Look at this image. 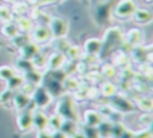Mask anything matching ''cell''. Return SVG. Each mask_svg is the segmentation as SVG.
Segmentation results:
<instances>
[{
  "label": "cell",
  "instance_id": "7bdbcfd3",
  "mask_svg": "<svg viewBox=\"0 0 153 138\" xmlns=\"http://www.w3.org/2000/svg\"><path fill=\"white\" fill-rule=\"evenodd\" d=\"M0 21H12V12L7 6H0Z\"/></svg>",
  "mask_w": 153,
  "mask_h": 138
},
{
  "label": "cell",
  "instance_id": "e575fe53",
  "mask_svg": "<svg viewBox=\"0 0 153 138\" xmlns=\"http://www.w3.org/2000/svg\"><path fill=\"white\" fill-rule=\"evenodd\" d=\"M47 61H48V55H45L43 52H39L31 62H32L35 69L41 70V69H43V68L47 67Z\"/></svg>",
  "mask_w": 153,
  "mask_h": 138
},
{
  "label": "cell",
  "instance_id": "ee69618b",
  "mask_svg": "<svg viewBox=\"0 0 153 138\" xmlns=\"http://www.w3.org/2000/svg\"><path fill=\"white\" fill-rule=\"evenodd\" d=\"M14 95V90H11L8 88H5L2 92H0V104H7L11 102Z\"/></svg>",
  "mask_w": 153,
  "mask_h": 138
},
{
  "label": "cell",
  "instance_id": "7c38bea8",
  "mask_svg": "<svg viewBox=\"0 0 153 138\" xmlns=\"http://www.w3.org/2000/svg\"><path fill=\"white\" fill-rule=\"evenodd\" d=\"M66 61H67V58L63 52L54 51L48 56L47 68H48V70H60L63 67V64L66 63Z\"/></svg>",
  "mask_w": 153,
  "mask_h": 138
},
{
  "label": "cell",
  "instance_id": "c3c4849f",
  "mask_svg": "<svg viewBox=\"0 0 153 138\" xmlns=\"http://www.w3.org/2000/svg\"><path fill=\"white\" fill-rule=\"evenodd\" d=\"M134 138H152V131L149 127L142 128L137 132H134Z\"/></svg>",
  "mask_w": 153,
  "mask_h": 138
},
{
  "label": "cell",
  "instance_id": "484cf974",
  "mask_svg": "<svg viewBox=\"0 0 153 138\" xmlns=\"http://www.w3.org/2000/svg\"><path fill=\"white\" fill-rule=\"evenodd\" d=\"M60 130H61V131H63L68 137H73V136L79 131L78 123L72 121V120H63L62 126H61V128H60Z\"/></svg>",
  "mask_w": 153,
  "mask_h": 138
},
{
  "label": "cell",
  "instance_id": "ac0fdd59",
  "mask_svg": "<svg viewBox=\"0 0 153 138\" xmlns=\"http://www.w3.org/2000/svg\"><path fill=\"white\" fill-rule=\"evenodd\" d=\"M12 102H13L16 109L19 112V111H23V109L29 107V105L31 104V96H29V95H26L19 90H16L13 99H12Z\"/></svg>",
  "mask_w": 153,
  "mask_h": 138
},
{
  "label": "cell",
  "instance_id": "db71d44e",
  "mask_svg": "<svg viewBox=\"0 0 153 138\" xmlns=\"http://www.w3.org/2000/svg\"><path fill=\"white\" fill-rule=\"evenodd\" d=\"M5 2H10V4H12V2H14L16 0H4Z\"/></svg>",
  "mask_w": 153,
  "mask_h": 138
},
{
  "label": "cell",
  "instance_id": "b9f144b4",
  "mask_svg": "<svg viewBox=\"0 0 153 138\" xmlns=\"http://www.w3.org/2000/svg\"><path fill=\"white\" fill-rule=\"evenodd\" d=\"M100 93H99V88L96 86H87L86 88V99L88 100H97L99 98Z\"/></svg>",
  "mask_w": 153,
  "mask_h": 138
},
{
  "label": "cell",
  "instance_id": "8992f818",
  "mask_svg": "<svg viewBox=\"0 0 153 138\" xmlns=\"http://www.w3.org/2000/svg\"><path fill=\"white\" fill-rule=\"evenodd\" d=\"M51 101H53L51 94L42 84L37 86L35 92L31 95V102H33L37 108H44L48 105H50Z\"/></svg>",
  "mask_w": 153,
  "mask_h": 138
},
{
  "label": "cell",
  "instance_id": "d6a6232c",
  "mask_svg": "<svg viewBox=\"0 0 153 138\" xmlns=\"http://www.w3.org/2000/svg\"><path fill=\"white\" fill-rule=\"evenodd\" d=\"M12 4H13V6H12L11 12L14 13L17 17L25 15L26 12L29 11V5H27L26 2H24V1H17V2L14 1V2H12Z\"/></svg>",
  "mask_w": 153,
  "mask_h": 138
},
{
  "label": "cell",
  "instance_id": "83f0119b",
  "mask_svg": "<svg viewBox=\"0 0 153 138\" xmlns=\"http://www.w3.org/2000/svg\"><path fill=\"white\" fill-rule=\"evenodd\" d=\"M31 40V38H30V36L27 34V33H24V32H19L16 37H13L12 39H11V43H12V45L14 46V48H17L18 50L22 48V46H24L27 42H30Z\"/></svg>",
  "mask_w": 153,
  "mask_h": 138
},
{
  "label": "cell",
  "instance_id": "44dd1931",
  "mask_svg": "<svg viewBox=\"0 0 153 138\" xmlns=\"http://www.w3.org/2000/svg\"><path fill=\"white\" fill-rule=\"evenodd\" d=\"M16 25L19 30V32H24V33H27L32 30L33 27V24H32V19H30L29 17H25V15H20V17H17L16 19Z\"/></svg>",
  "mask_w": 153,
  "mask_h": 138
},
{
  "label": "cell",
  "instance_id": "681fc988",
  "mask_svg": "<svg viewBox=\"0 0 153 138\" xmlns=\"http://www.w3.org/2000/svg\"><path fill=\"white\" fill-rule=\"evenodd\" d=\"M50 19H51V15H50V14H48L47 12L41 11V13H39L38 18H37V21H39V24L48 25V24H49V21H50Z\"/></svg>",
  "mask_w": 153,
  "mask_h": 138
},
{
  "label": "cell",
  "instance_id": "7402d4cb",
  "mask_svg": "<svg viewBox=\"0 0 153 138\" xmlns=\"http://www.w3.org/2000/svg\"><path fill=\"white\" fill-rule=\"evenodd\" d=\"M62 86H63V89H65L66 93H67V92L73 93V92H75V90L81 86V83H80V81H79L74 75H68V76H66V77L63 79Z\"/></svg>",
  "mask_w": 153,
  "mask_h": 138
},
{
  "label": "cell",
  "instance_id": "60d3db41",
  "mask_svg": "<svg viewBox=\"0 0 153 138\" xmlns=\"http://www.w3.org/2000/svg\"><path fill=\"white\" fill-rule=\"evenodd\" d=\"M36 87H37V86H35L33 83H30V82H27V81L24 80V82L22 83V86L19 87L18 90L22 92V93H24V94H26V95H29V96H31L32 93L35 92Z\"/></svg>",
  "mask_w": 153,
  "mask_h": 138
},
{
  "label": "cell",
  "instance_id": "f5cc1de1",
  "mask_svg": "<svg viewBox=\"0 0 153 138\" xmlns=\"http://www.w3.org/2000/svg\"><path fill=\"white\" fill-rule=\"evenodd\" d=\"M120 138H134V131H131V130L126 127L123 133L120 136Z\"/></svg>",
  "mask_w": 153,
  "mask_h": 138
},
{
  "label": "cell",
  "instance_id": "4316f807",
  "mask_svg": "<svg viewBox=\"0 0 153 138\" xmlns=\"http://www.w3.org/2000/svg\"><path fill=\"white\" fill-rule=\"evenodd\" d=\"M134 104L143 112H151L153 108V100L149 96H141V98L136 99V102H134Z\"/></svg>",
  "mask_w": 153,
  "mask_h": 138
},
{
  "label": "cell",
  "instance_id": "816d5d0a",
  "mask_svg": "<svg viewBox=\"0 0 153 138\" xmlns=\"http://www.w3.org/2000/svg\"><path fill=\"white\" fill-rule=\"evenodd\" d=\"M51 138H69V137L63 131L56 130V131H51Z\"/></svg>",
  "mask_w": 153,
  "mask_h": 138
},
{
  "label": "cell",
  "instance_id": "7a4b0ae2",
  "mask_svg": "<svg viewBox=\"0 0 153 138\" xmlns=\"http://www.w3.org/2000/svg\"><path fill=\"white\" fill-rule=\"evenodd\" d=\"M55 113L62 117L65 120H72L79 123V113L75 100L69 94H63L59 96V100L55 106Z\"/></svg>",
  "mask_w": 153,
  "mask_h": 138
},
{
  "label": "cell",
  "instance_id": "cb8c5ba5",
  "mask_svg": "<svg viewBox=\"0 0 153 138\" xmlns=\"http://www.w3.org/2000/svg\"><path fill=\"white\" fill-rule=\"evenodd\" d=\"M1 33H2L5 37L12 39L13 37H16V36L19 33V30H18L16 23H13V21H7V23H4L2 27H1Z\"/></svg>",
  "mask_w": 153,
  "mask_h": 138
},
{
  "label": "cell",
  "instance_id": "f907efd6",
  "mask_svg": "<svg viewBox=\"0 0 153 138\" xmlns=\"http://www.w3.org/2000/svg\"><path fill=\"white\" fill-rule=\"evenodd\" d=\"M36 138H51V131L49 128L38 130L36 133Z\"/></svg>",
  "mask_w": 153,
  "mask_h": 138
},
{
  "label": "cell",
  "instance_id": "d4e9b609",
  "mask_svg": "<svg viewBox=\"0 0 153 138\" xmlns=\"http://www.w3.org/2000/svg\"><path fill=\"white\" fill-rule=\"evenodd\" d=\"M82 54H84V52H82L81 48L78 46V45H69V48H68V49L66 50V52H65L66 58H67L68 61H74V62L81 59Z\"/></svg>",
  "mask_w": 153,
  "mask_h": 138
},
{
  "label": "cell",
  "instance_id": "ffe728a7",
  "mask_svg": "<svg viewBox=\"0 0 153 138\" xmlns=\"http://www.w3.org/2000/svg\"><path fill=\"white\" fill-rule=\"evenodd\" d=\"M131 17L137 24H149L153 19L152 12L146 8H136Z\"/></svg>",
  "mask_w": 153,
  "mask_h": 138
},
{
  "label": "cell",
  "instance_id": "8d00e7d4",
  "mask_svg": "<svg viewBox=\"0 0 153 138\" xmlns=\"http://www.w3.org/2000/svg\"><path fill=\"white\" fill-rule=\"evenodd\" d=\"M16 68L23 74V73H25V71L32 69V68H33V64H32L31 61L19 57V58H17V61H16Z\"/></svg>",
  "mask_w": 153,
  "mask_h": 138
},
{
  "label": "cell",
  "instance_id": "7dc6e473",
  "mask_svg": "<svg viewBox=\"0 0 153 138\" xmlns=\"http://www.w3.org/2000/svg\"><path fill=\"white\" fill-rule=\"evenodd\" d=\"M139 123L146 127H149L152 124V113L151 112H143L139 117Z\"/></svg>",
  "mask_w": 153,
  "mask_h": 138
},
{
  "label": "cell",
  "instance_id": "ab89813d",
  "mask_svg": "<svg viewBox=\"0 0 153 138\" xmlns=\"http://www.w3.org/2000/svg\"><path fill=\"white\" fill-rule=\"evenodd\" d=\"M126 126L123 125L122 121H116L112 123V128H111V138H120V136L123 133Z\"/></svg>",
  "mask_w": 153,
  "mask_h": 138
},
{
  "label": "cell",
  "instance_id": "277c9868",
  "mask_svg": "<svg viewBox=\"0 0 153 138\" xmlns=\"http://www.w3.org/2000/svg\"><path fill=\"white\" fill-rule=\"evenodd\" d=\"M109 99H110L109 105L116 112H118L121 114H129V113L135 112V109H136V106H135L134 101H131L123 93H116L115 95H112Z\"/></svg>",
  "mask_w": 153,
  "mask_h": 138
},
{
  "label": "cell",
  "instance_id": "8fae6325",
  "mask_svg": "<svg viewBox=\"0 0 153 138\" xmlns=\"http://www.w3.org/2000/svg\"><path fill=\"white\" fill-rule=\"evenodd\" d=\"M39 52H41L39 44H37L33 40H30L24 46H22L19 49V57L25 58V59H29V61H32Z\"/></svg>",
  "mask_w": 153,
  "mask_h": 138
},
{
  "label": "cell",
  "instance_id": "74e56055",
  "mask_svg": "<svg viewBox=\"0 0 153 138\" xmlns=\"http://www.w3.org/2000/svg\"><path fill=\"white\" fill-rule=\"evenodd\" d=\"M14 75H16V71H14V69L12 67H10V65H0V80L6 82Z\"/></svg>",
  "mask_w": 153,
  "mask_h": 138
},
{
  "label": "cell",
  "instance_id": "2e32d148",
  "mask_svg": "<svg viewBox=\"0 0 153 138\" xmlns=\"http://www.w3.org/2000/svg\"><path fill=\"white\" fill-rule=\"evenodd\" d=\"M84 54L91 55V56H97L99 57L100 50H102V39L99 38H88L84 43Z\"/></svg>",
  "mask_w": 153,
  "mask_h": 138
},
{
  "label": "cell",
  "instance_id": "f6af8a7d",
  "mask_svg": "<svg viewBox=\"0 0 153 138\" xmlns=\"http://www.w3.org/2000/svg\"><path fill=\"white\" fill-rule=\"evenodd\" d=\"M27 5H31L32 7H39L44 5H50V4H56L62 0H26Z\"/></svg>",
  "mask_w": 153,
  "mask_h": 138
},
{
  "label": "cell",
  "instance_id": "bcb514c9",
  "mask_svg": "<svg viewBox=\"0 0 153 138\" xmlns=\"http://www.w3.org/2000/svg\"><path fill=\"white\" fill-rule=\"evenodd\" d=\"M86 88H87V86L81 83V86L75 92H73V99L74 100H79V101L86 99Z\"/></svg>",
  "mask_w": 153,
  "mask_h": 138
},
{
  "label": "cell",
  "instance_id": "836d02e7",
  "mask_svg": "<svg viewBox=\"0 0 153 138\" xmlns=\"http://www.w3.org/2000/svg\"><path fill=\"white\" fill-rule=\"evenodd\" d=\"M99 71H100L102 76L104 77V80H105V79L110 80V79H112V77L116 76V68H115L111 63H104V64L102 65V68H100Z\"/></svg>",
  "mask_w": 153,
  "mask_h": 138
},
{
  "label": "cell",
  "instance_id": "ba28073f",
  "mask_svg": "<svg viewBox=\"0 0 153 138\" xmlns=\"http://www.w3.org/2000/svg\"><path fill=\"white\" fill-rule=\"evenodd\" d=\"M31 40L36 42L37 44H42V43H47L49 42L53 37H51V32L48 27V25H43V24H38L37 26L32 27L31 30Z\"/></svg>",
  "mask_w": 153,
  "mask_h": 138
},
{
  "label": "cell",
  "instance_id": "f1b7e54d",
  "mask_svg": "<svg viewBox=\"0 0 153 138\" xmlns=\"http://www.w3.org/2000/svg\"><path fill=\"white\" fill-rule=\"evenodd\" d=\"M85 79L91 86H97L98 83H102L104 81V77L102 76L99 70H90L85 75Z\"/></svg>",
  "mask_w": 153,
  "mask_h": 138
},
{
  "label": "cell",
  "instance_id": "4fadbf2b",
  "mask_svg": "<svg viewBox=\"0 0 153 138\" xmlns=\"http://www.w3.org/2000/svg\"><path fill=\"white\" fill-rule=\"evenodd\" d=\"M129 54L131 55V58L142 64V63H146L147 62V58L151 57V46H142V45H136L134 48L130 49Z\"/></svg>",
  "mask_w": 153,
  "mask_h": 138
},
{
  "label": "cell",
  "instance_id": "52a82bcc",
  "mask_svg": "<svg viewBox=\"0 0 153 138\" xmlns=\"http://www.w3.org/2000/svg\"><path fill=\"white\" fill-rule=\"evenodd\" d=\"M136 8L137 6H136L135 0H120L117 5L115 6L114 13L117 18L124 19V18L131 17Z\"/></svg>",
  "mask_w": 153,
  "mask_h": 138
},
{
  "label": "cell",
  "instance_id": "30bf717a",
  "mask_svg": "<svg viewBox=\"0 0 153 138\" xmlns=\"http://www.w3.org/2000/svg\"><path fill=\"white\" fill-rule=\"evenodd\" d=\"M142 40V31L137 27H134V29H130L124 36H123V44L122 45H126L129 48V51L131 48L136 46V45H140Z\"/></svg>",
  "mask_w": 153,
  "mask_h": 138
},
{
  "label": "cell",
  "instance_id": "6da1fadb",
  "mask_svg": "<svg viewBox=\"0 0 153 138\" xmlns=\"http://www.w3.org/2000/svg\"><path fill=\"white\" fill-rule=\"evenodd\" d=\"M123 32L120 27L114 26L109 27L104 32V37L102 39V50L99 54V57H108L111 56V54L116 50H118L123 44Z\"/></svg>",
  "mask_w": 153,
  "mask_h": 138
},
{
  "label": "cell",
  "instance_id": "e0dca14e",
  "mask_svg": "<svg viewBox=\"0 0 153 138\" xmlns=\"http://www.w3.org/2000/svg\"><path fill=\"white\" fill-rule=\"evenodd\" d=\"M103 120L104 117L96 109H86L84 112V125L97 127Z\"/></svg>",
  "mask_w": 153,
  "mask_h": 138
},
{
  "label": "cell",
  "instance_id": "9c48e42d",
  "mask_svg": "<svg viewBox=\"0 0 153 138\" xmlns=\"http://www.w3.org/2000/svg\"><path fill=\"white\" fill-rule=\"evenodd\" d=\"M17 127L19 131L22 132H26L30 131L33 126H32V109H23L19 111L18 115H17Z\"/></svg>",
  "mask_w": 153,
  "mask_h": 138
},
{
  "label": "cell",
  "instance_id": "5b68a950",
  "mask_svg": "<svg viewBox=\"0 0 153 138\" xmlns=\"http://www.w3.org/2000/svg\"><path fill=\"white\" fill-rule=\"evenodd\" d=\"M48 27L51 32V37L56 39L65 38L68 32V23L61 17H51Z\"/></svg>",
  "mask_w": 153,
  "mask_h": 138
},
{
  "label": "cell",
  "instance_id": "9a60e30c",
  "mask_svg": "<svg viewBox=\"0 0 153 138\" xmlns=\"http://www.w3.org/2000/svg\"><path fill=\"white\" fill-rule=\"evenodd\" d=\"M111 58H112V65L116 68H121V69H124V68H128L129 67V55L127 54V51H124L123 49H118L116 51H114L111 54Z\"/></svg>",
  "mask_w": 153,
  "mask_h": 138
},
{
  "label": "cell",
  "instance_id": "603a6c76",
  "mask_svg": "<svg viewBox=\"0 0 153 138\" xmlns=\"http://www.w3.org/2000/svg\"><path fill=\"white\" fill-rule=\"evenodd\" d=\"M99 93L104 98H111L117 93V86L111 81H103L99 88Z\"/></svg>",
  "mask_w": 153,
  "mask_h": 138
},
{
  "label": "cell",
  "instance_id": "3957f363",
  "mask_svg": "<svg viewBox=\"0 0 153 138\" xmlns=\"http://www.w3.org/2000/svg\"><path fill=\"white\" fill-rule=\"evenodd\" d=\"M65 77H66V75L63 74V71L61 69L60 70H48V74L43 75L42 86L51 94L53 98L61 96L66 93L63 89V86H62Z\"/></svg>",
  "mask_w": 153,
  "mask_h": 138
},
{
  "label": "cell",
  "instance_id": "1f68e13d",
  "mask_svg": "<svg viewBox=\"0 0 153 138\" xmlns=\"http://www.w3.org/2000/svg\"><path fill=\"white\" fill-rule=\"evenodd\" d=\"M23 82H24V77H23V75H22V74H20V75L16 74V75L12 76L8 81H6V88H8V89L16 92V90L19 89V87L22 86Z\"/></svg>",
  "mask_w": 153,
  "mask_h": 138
},
{
  "label": "cell",
  "instance_id": "4dcf8cb0",
  "mask_svg": "<svg viewBox=\"0 0 153 138\" xmlns=\"http://www.w3.org/2000/svg\"><path fill=\"white\" fill-rule=\"evenodd\" d=\"M63 118L60 117L59 114H53L48 118V128L50 131H56V130H60L61 126H62V123H63Z\"/></svg>",
  "mask_w": 153,
  "mask_h": 138
},
{
  "label": "cell",
  "instance_id": "d6986e66",
  "mask_svg": "<svg viewBox=\"0 0 153 138\" xmlns=\"http://www.w3.org/2000/svg\"><path fill=\"white\" fill-rule=\"evenodd\" d=\"M22 75H23V77H24L25 81H27L30 83H33L35 86H41L42 84V81H43V75L44 74L41 70L32 68V69L23 73Z\"/></svg>",
  "mask_w": 153,
  "mask_h": 138
},
{
  "label": "cell",
  "instance_id": "d590c367",
  "mask_svg": "<svg viewBox=\"0 0 153 138\" xmlns=\"http://www.w3.org/2000/svg\"><path fill=\"white\" fill-rule=\"evenodd\" d=\"M81 134L84 138H100V134H99V131L97 127L94 126H87V125H84V127L81 128Z\"/></svg>",
  "mask_w": 153,
  "mask_h": 138
},
{
  "label": "cell",
  "instance_id": "11a10c76",
  "mask_svg": "<svg viewBox=\"0 0 153 138\" xmlns=\"http://www.w3.org/2000/svg\"><path fill=\"white\" fill-rule=\"evenodd\" d=\"M145 1H146V2H148V4H151V2L153 1V0H145Z\"/></svg>",
  "mask_w": 153,
  "mask_h": 138
},
{
  "label": "cell",
  "instance_id": "5bb4252c",
  "mask_svg": "<svg viewBox=\"0 0 153 138\" xmlns=\"http://www.w3.org/2000/svg\"><path fill=\"white\" fill-rule=\"evenodd\" d=\"M48 115L43 111V108H35L32 109V126L38 130L48 128Z\"/></svg>",
  "mask_w": 153,
  "mask_h": 138
},
{
  "label": "cell",
  "instance_id": "f35d334b",
  "mask_svg": "<svg viewBox=\"0 0 153 138\" xmlns=\"http://www.w3.org/2000/svg\"><path fill=\"white\" fill-rule=\"evenodd\" d=\"M90 70H91V68H90V65L85 61L79 59V61L75 62V74H79V75H84L85 76Z\"/></svg>",
  "mask_w": 153,
  "mask_h": 138
},
{
  "label": "cell",
  "instance_id": "f546056e",
  "mask_svg": "<svg viewBox=\"0 0 153 138\" xmlns=\"http://www.w3.org/2000/svg\"><path fill=\"white\" fill-rule=\"evenodd\" d=\"M98 131H99V134H100V138H110L111 136V128H112V121L108 120V119H104L98 126H97Z\"/></svg>",
  "mask_w": 153,
  "mask_h": 138
}]
</instances>
